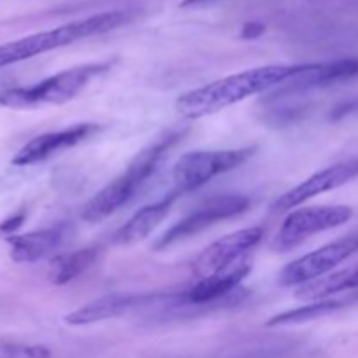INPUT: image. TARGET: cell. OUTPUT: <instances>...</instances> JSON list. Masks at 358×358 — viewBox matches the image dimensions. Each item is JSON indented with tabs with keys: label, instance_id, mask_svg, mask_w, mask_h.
Masks as SVG:
<instances>
[{
	"label": "cell",
	"instance_id": "20",
	"mask_svg": "<svg viewBox=\"0 0 358 358\" xmlns=\"http://www.w3.org/2000/svg\"><path fill=\"white\" fill-rule=\"evenodd\" d=\"M51 350L42 345L0 343V358H51Z\"/></svg>",
	"mask_w": 358,
	"mask_h": 358
},
{
	"label": "cell",
	"instance_id": "5",
	"mask_svg": "<svg viewBox=\"0 0 358 358\" xmlns=\"http://www.w3.org/2000/svg\"><path fill=\"white\" fill-rule=\"evenodd\" d=\"M257 147L226 150H196L184 154L171 171L175 191L180 194L196 191L213 180L219 175L233 171L247 163L255 154Z\"/></svg>",
	"mask_w": 358,
	"mask_h": 358
},
{
	"label": "cell",
	"instance_id": "18",
	"mask_svg": "<svg viewBox=\"0 0 358 358\" xmlns=\"http://www.w3.org/2000/svg\"><path fill=\"white\" fill-rule=\"evenodd\" d=\"M353 289H358V264L352 266V268L339 269V271L331 273V275L313 280L306 285L297 287L296 297L299 301L315 303V301H325L334 296V294Z\"/></svg>",
	"mask_w": 358,
	"mask_h": 358
},
{
	"label": "cell",
	"instance_id": "4",
	"mask_svg": "<svg viewBox=\"0 0 358 358\" xmlns=\"http://www.w3.org/2000/svg\"><path fill=\"white\" fill-rule=\"evenodd\" d=\"M114 65V59L86 63L55 73L48 79L31 86L9 87L0 93V105L14 110L37 108L44 105H62L73 100L93 79L107 73Z\"/></svg>",
	"mask_w": 358,
	"mask_h": 358
},
{
	"label": "cell",
	"instance_id": "6",
	"mask_svg": "<svg viewBox=\"0 0 358 358\" xmlns=\"http://www.w3.org/2000/svg\"><path fill=\"white\" fill-rule=\"evenodd\" d=\"M352 217L353 208L346 205L306 206V208L292 210L283 220L271 247L275 252L285 254L303 245L313 234L343 226Z\"/></svg>",
	"mask_w": 358,
	"mask_h": 358
},
{
	"label": "cell",
	"instance_id": "7",
	"mask_svg": "<svg viewBox=\"0 0 358 358\" xmlns=\"http://www.w3.org/2000/svg\"><path fill=\"white\" fill-rule=\"evenodd\" d=\"M248 208H250V199L243 194L213 196V198L206 199L205 203L196 206L184 219L173 224L163 236H159V240L154 243V248L164 250V248L171 247L178 241L189 240V238L203 233L208 227L215 226L217 222L241 215Z\"/></svg>",
	"mask_w": 358,
	"mask_h": 358
},
{
	"label": "cell",
	"instance_id": "3",
	"mask_svg": "<svg viewBox=\"0 0 358 358\" xmlns=\"http://www.w3.org/2000/svg\"><path fill=\"white\" fill-rule=\"evenodd\" d=\"M129 20H131V14L128 10H105V13L93 14L83 20L70 21L52 30L37 31V34L0 44V69L44 55L52 49H59L63 45L94 37V35L107 34L126 24Z\"/></svg>",
	"mask_w": 358,
	"mask_h": 358
},
{
	"label": "cell",
	"instance_id": "14",
	"mask_svg": "<svg viewBox=\"0 0 358 358\" xmlns=\"http://www.w3.org/2000/svg\"><path fill=\"white\" fill-rule=\"evenodd\" d=\"M248 273H250V264L245 259L224 271L199 278L192 287L177 292V299L171 306H206V304L219 303L224 297L238 292V287Z\"/></svg>",
	"mask_w": 358,
	"mask_h": 358
},
{
	"label": "cell",
	"instance_id": "19",
	"mask_svg": "<svg viewBox=\"0 0 358 358\" xmlns=\"http://www.w3.org/2000/svg\"><path fill=\"white\" fill-rule=\"evenodd\" d=\"M341 306L339 301L325 299V301H315V303L306 304V306L296 308V310H287L283 313L275 315L266 322L268 327H283V325H301L306 322L318 320L322 317H327L332 311H336Z\"/></svg>",
	"mask_w": 358,
	"mask_h": 358
},
{
	"label": "cell",
	"instance_id": "2",
	"mask_svg": "<svg viewBox=\"0 0 358 358\" xmlns=\"http://www.w3.org/2000/svg\"><path fill=\"white\" fill-rule=\"evenodd\" d=\"M187 129L171 128L157 135L150 143H147L131 161L128 168L115 180L98 191L80 210V219L84 222H101L107 217L114 215L117 210L128 205L136 192L149 182V178L159 170V164L168 156L171 149L184 138Z\"/></svg>",
	"mask_w": 358,
	"mask_h": 358
},
{
	"label": "cell",
	"instance_id": "21",
	"mask_svg": "<svg viewBox=\"0 0 358 358\" xmlns=\"http://www.w3.org/2000/svg\"><path fill=\"white\" fill-rule=\"evenodd\" d=\"M24 219H27V210H20V212H16L14 215H10L9 219H6L0 224V234L9 238L14 236V233L20 229L21 224L24 222Z\"/></svg>",
	"mask_w": 358,
	"mask_h": 358
},
{
	"label": "cell",
	"instance_id": "1",
	"mask_svg": "<svg viewBox=\"0 0 358 358\" xmlns=\"http://www.w3.org/2000/svg\"><path fill=\"white\" fill-rule=\"evenodd\" d=\"M301 69H303V63L301 65H268L222 77L206 86L182 94L177 100V110L187 119H199L215 114L254 94L282 86Z\"/></svg>",
	"mask_w": 358,
	"mask_h": 358
},
{
	"label": "cell",
	"instance_id": "9",
	"mask_svg": "<svg viewBox=\"0 0 358 358\" xmlns=\"http://www.w3.org/2000/svg\"><path fill=\"white\" fill-rule=\"evenodd\" d=\"M177 292H143V294H112L84 304L79 310L66 315L65 322L73 327L91 325L96 322L126 317L145 308L161 306L163 303H173Z\"/></svg>",
	"mask_w": 358,
	"mask_h": 358
},
{
	"label": "cell",
	"instance_id": "13",
	"mask_svg": "<svg viewBox=\"0 0 358 358\" xmlns=\"http://www.w3.org/2000/svg\"><path fill=\"white\" fill-rule=\"evenodd\" d=\"M358 76V58H339L322 63H303V69L290 77L276 91L282 94L308 93L313 90L332 86Z\"/></svg>",
	"mask_w": 358,
	"mask_h": 358
},
{
	"label": "cell",
	"instance_id": "16",
	"mask_svg": "<svg viewBox=\"0 0 358 358\" xmlns=\"http://www.w3.org/2000/svg\"><path fill=\"white\" fill-rule=\"evenodd\" d=\"M180 192L171 189L164 198H161L159 201L150 203L145 205L143 208H140L117 233L114 234V243L115 245H133L138 243V241L145 240L161 222H163L164 217L170 213L173 203L180 198Z\"/></svg>",
	"mask_w": 358,
	"mask_h": 358
},
{
	"label": "cell",
	"instance_id": "10",
	"mask_svg": "<svg viewBox=\"0 0 358 358\" xmlns=\"http://www.w3.org/2000/svg\"><path fill=\"white\" fill-rule=\"evenodd\" d=\"M264 238V229L259 226L231 233L220 240L213 241L199 254L194 262V273L199 278L224 271L238 262L245 261V255L254 250Z\"/></svg>",
	"mask_w": 358,
	"mask_h": 358
},
{
	"label": "cell",
	"instance_id": "23",
	"mask_svg": "<svg viewBox=\"0 0 358 358\" xmlns=\"http://www.w3.org/2000/svg\"><path fill=\"white\" fill-rule=\"evenodd\" d=\"M205 2H208V0H184L180 6L182 7H192V6H199V3H205Z\"/></svg>",
	"mask_w": 358,
	"mask_h": 358
},
{
	"label": "cell",
	"instance_id": "8",
	"mask_svg": "<svg viewBox=\"0 0 358 358\" xmlns=\"http://www.w3.org/2000/svg\"><path fill=\"white\" fill-rule=\"evenodd\" d=\"M358 252V233L336 240L318 250L296 259L280 271L278 283L282 287H301L322 276L331 275L336 266Z\"/></svg>",
	"mask_w": 358,
	"mask_h": 358
},
{
	"label": "cell",
	"instance_id": "15",
	"mask_svg": "<svg viewBox=\"0 0 358 358\" xmlns=\"http://www.w3.org/2000/svg\"><path fill=\"white\" fill-rule=\"evenodd\" d=\"M66 234H69L66 224H58L55 227L27 234H14V236L7 238L10 247V257L20 264H31V262L41 261V259L55 254L62 247Z\"/></svg>",
	"mask_w": 358,
	"mask_h": 358
},
{
	"label": "cell",
	"instance_id": "17",
	"mask_svg": "<svg viewBox=\"0 0 358 358\" xmlns=\"http://www.w3.org/2000/svg\"><path fill=\"white\" fill-rule=\"evenodd\" d=\"M100 254L101 248L93 245V247H84L79 250L56 255L49 264V280L55 285H66L73 282L96 264Z\"/></svg>",
	"mask_w": 358,
	"mask_h": 358
},
{
	"label": "cell",
	"instance_id": "12",
	"mask_svg": "<svg viewBox=\"0 0 358 358\" xmlns=\"http://www.w3.org/2000/svg\"><path fill=\"white\" fill-rule=\"evenodd\" d=\"M100 129V124L83 122V124H73L70 128L59 129V131H49L44 133V135H38L17 150L16 156L13 157V164L14 166H31V164L51 159L56 154L86 142L87 138L96 135Z\"/></svg>",
	"mask_w": 358,
	"mask_h": 358
},
{
	"label": "cell",
	"instance_id": "11",
	"mask_svg": "<svg viewBox=\"0 0 358 358\" xmlns=\"http://www.w3.org/2000/svg\"><path fill=\"white\" fill-rule=\"evenodd\" d=\"M358 177V157L350 161H343V163L332 164V166L324 168V170L317 171L306 180L301 182L294 189L287 191L285 194L280 196L275 203H273V212L283 213L292 212V208H297L303 205L308 199L315 198L324 192L334 191V189L341 187V185L348 184L353 178Z\"/></svg>",
	"mask_w": 358,
	"mask_h": 358
},
{
	"label": "cell",
	"instance_id": "22",
	"mask_svg": "<svg viewBox=\"0 0 358 358\" xmlns=\"http://www.w3.org/2000/svg\"><path fill=\"white\" fill-rule=\"evenodd\" d=\"M264 31V24L261 23H248L245 24L243 30H241V37L243 38H255Z\"/></svg>",
	"mask_w": 358,
	"mask_h": 358
}]
</instances>
